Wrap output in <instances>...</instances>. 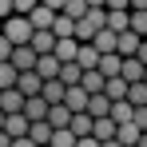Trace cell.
Segmentation results:
<instances>
[{
	"instance_id": "obj_1",
	"label": "cell",
	"mask_w": 147,
	"mask_h": 147,
	"mask_svg": "<svg viewBox=\"0 0 147 147\" xmlns=\"http://www.w3.org/2000/svg\"><path fill=\"white\" fill-rule=\"evenodd\" d=\"M4 36H8L16 48H24V44H32L36 28H32V20H28V16H8V20H4Z\"/></svg>"
},
{
	"instance_id": "obj_2",
	"label": "cell",
	"mask_w": 147,
	"mask_h": 147,
	"mask_svg": "<svg viewBox=\"0 0 147 147\" xmlns=\"http://www.w3.org/2000/svg\"><path fill=\"white\" fill-rule=\"evenodd\" d=\"M24 103H28V96L20 92V88L0 92V111H4V115H20V111H24Z\"/></svg>"
},
{
	"instance_id": "obj_3",
	"label": "cell",
	"mask_w": 147,
	"mask_h": 147,
	"mask_svg": "<svg viewBox=\"0 0 147 147\" xmlns=\"http://www.w3.org/2000/svg\"><path fill=\"white\" fill-rule=\"evenodd\" d=\"M36 64H40V56H36L32 44H24V48L12 52V68H16V72H36Z\"/></svg>"
},
{
	"instance_id": "obj_4",
	"label": "cell",
	"mask_w": 147,
	"mask_h": 147,
	"mask_svg": "<svg viewBox=\"0 0 147 147\" xmlns=\"http://www.w3.org/2000/svg\"><path fill=\"white\" fill-rule=\"evenodd\" d=\"M88 103H92V96H88L84 88H68V96H64V107H68L72 115H84V111H88Z\"/></svg>"
},
{
	"instance_id": "obj_5",
	"label": "cell",
	"mask_w": 147,
	"mask_h": 147,
	"mask_svg": "<svg viewBox=\"0 0 147 147\" xmlns=\"http://www.w3.org/2000/svg\"><path fill=\"white\" fill-rule=\"evenodd\" d=\"M56 16H60L56 8H48V4H40V8H36V12H32L28 20H32V28H36V32H52V24H56Z\"/></svg>"
},
{
	"instance_id": "obj_6",
	"label": "cell",
	"mask_w": 147,
	"mask_h": 147,
	"mask_svg": "<svg viewBox=\"0 0 147 147\" xmlns=\"http://www.w3.org/2000/svg\"><path fill=\"white\" fill-rule=\"evenodd\" d=\"M48 111H52V103H48L44 96H32V99L24 103V115H28L32 123H44V119H48Z\"/></svg>"
},
{
	"instance_id": "obj_7",
	"label": "cell",
	"mask_w": 147,
	"mask_h": 147,
	"mask_svg": "<svg viewBox=\"0 0 147 147\" xmlns=\"http://www.w3.org/2000/svg\"><path fill=\"white\" fill-rule=\"evenodd\" d=\"M99 60H103V56L96 52V44H80V56H76V64H80L84 72H99Z\"/></svg>"
},
{
	"instance_id": "obj_8",
	"label": "cell",
	"mask_w": 147,
	"mask_h": 147,
	"mask_svg": "<svg viewBox=\"0 0 147 147\" xmlns=\"http://www.w3.org/2000/svg\"><path fill=\"white\" fill-rule=\"evenodd\" d=\"M60 72H64V64L56 60V56H40V64H36V76L48 84V80H60Z\"/></svg>"
},
{
	"instance_id": "obj_9",
	"label": "cell",
	"mask_w": 147,
	"mask_h": 147,
	"mask_svg": "<svg viewBox=\"0 0 147 147\" xmlns=\"http://www.w3.org/2000/svg\"><path fill=\"white\" fill-rule=\"evenodd\" d=\"M52 56H56V60H60V64H76V56H80V40H56V52H52Z\"/></svg>"
},
{
	"instance_id": "obj_10",
	"label": "cell",
	"mask_w": 147,
	"mask_h": 147,
	"mask_svg": "<svg viewBox=\"0 0 147 147\" xmlns=\"http://www.w3.org/2000/svg\"><path fill=\"white\" fill-rule=\"evenodd\" d=\"M4 131H8L12 139H24L28 131H32V119H28L24 111H20V115H8V123H4Z\"/></svg>"
},
{
	"instance_id": "obj_11",
	"label": "cell",
	"mask_w": 147,
	"mask_h": 147,
	"mask_svg": "<svg viewBox=\"0 0 147 147\" xmlns=\"http://www.w3.org/2000/svg\"><path fill=\"white\" fill-rule=\"evenodd\" d=\"M52 135H56V127H52L48 119H44V123H32V131H28V139H32L36 147H52Z\"/></svg>"
},
{
	"instance_id": "obj_12",
	"label": "cell",
	"mask_w": 147,
	"mask_h": 147,
	"mask_svg": "<svg viewBox=\"0 0 147 147\" xmlns=\"http://www.w3.org/2000/svg\"><path fill=\"white\" fill-rule=\"evenodd\" d=\"M92 135H96L99 143H111V139L119 135V123L111 119V115H107V119H96V131H92Z\"/></svg>"
},
{
	"instance_id": "obj_13",
	"label": "cell",
	"mask_w": 147,
	"mask_h": 147,
	"mask_svg": "<svg viewBox=\"0 0 147 147\" xmlns=\"http://www.w3.org/2000/svg\"><path fill=\"white\" fill-rule=\"evenodd\" d=\"M123 80H127V84H143V76H147V64H139V60H135V56H131V60H123Z\"/></svg>"
},
{
	"instance_id": "obj_14",
	"label": "cell",
	"mask_w": 147,
	"mask_h": 147,
	"mask_svg": "<svg viewBox=\"0 0 147 147\" xmlns=\"http://www.w3.org/2000/svg\"><path fill=\"white\" fill-rule=\"evenodd\" d=\"M16 88L32 99V96H40V92H44V80H40L36 72H20V84H16Z\"/></svg>"
},
{
	"instance_id": "obj_15",
	"label": "cell",
	"mask_w": 147,
	"mask_h": 147,
	"mask_svg": "<svg viewBox=\"0 0 147 147\" xmlns=\"http://www.w3.org/2000/svg\"><path fill=\"white\" fill-rule=\"evenodd\" d=\"M88 96H103V88H107V80H103V72H84V84H80Z\"/></svg>"
},
{
	"instance_id": "obj_16",
	"label": "cell",
	"mask_w": 147,
	"mask_h": 147,
	"mask_svg": "<svg viewBox=\"0 0 147 147\" xmlns=\"http://www.w3.org/2000/svg\"><path fill=\"white\" fill-rule=\"evenodd\" d=\"M40 96H44V99L52 103V107H56V103H64V96H68V88H64V80H48Z\"/></svg>"
},
{
	"instance_id": "obj_17",
	"label": "cell",
	"mask_w": 147,
	"mask_h": 147,
	"mask_svg": "<svg viewBox=\"0 0 147 147\" xmlns=\"http://www.w3.org/2000/svg\"><path fill=\"white\" fill-rule=\"evenodd\" d=\"M127 88H131V84H127L123 76H115V80H107V88H103V96L111 99V103H119V99H127Z\"/></svg>"
},
{
	"instance_id": "obj_18",
	"label": "cell",
	"mask_w": 147,
	"mask_h": 147,
	"mask_svg": "<svg viewBox=\"0 0 147 147\" xmlns=\"http://www.w3.org/2000/svg\"><path fill=\"white\" fill-rule=\"evenodd\" d=\"M92 131H96V119H92L88 111H84V115H72V135L76 139H88Z\"/></svg>"
},
{
	"instance_id": "obj_19",
	"label": "cell",
	"mask_w": 147,
	"mask_h": 147,
	"mask_svg": "<svg viewBox=\"0 0 147 147\" xmlns=\"http://www.w3.org/2000/svg\"><path fill=\"white\" fill-rule=\"evenodd\" d=\"M48 123L56 127V131H64V127H72V111H68L64 103H56V107L48 111Z\"/></svg>"
},
{
	"instance_id": "obj_20",
	"label": "cell",
	"mask_w": 147,
	"mask_h": 147,
	"mask_svg": "<svg viewBox=\"0 0 147 147\" xmlns=\"http://www.w3.org/2000/svg\"><path fill=\"white\" fill-rule=\"evenodd\" d=\"M139 44H143V40H139L135 32H123V36H119V56H123V60L139 56Z\"/></svg>"
},
{
	"instance_id": "obj_21",
	"label": "cell",
	"mask_w": 147,
	"mask_h": 147,
	"mask_svg": "<svg viewBox=\"0 0 147 147\" xmlns=\"http://www.w3.org/2000/svg\"><path fill=\"white\" fill-rule=\"evenodd\" d=\"M32 48H36V56H52L56 52V36L52 32H36L32 36Z\"/></svg>"
},
{
	"instance_id": "obj_22",
	"label": "cell",
	"mask_w": 147,
	"mask_h": 147,
	"mask_svg": "<svg viewBox=\"0 0 147 147\" xmlns=\"http://www.w3.org/2000/svg\"><path fill=\"white\" fill-rule=\"evenodd\" d=\"M99 72H103V80H115L123 72V56H103L99 60Z\"/></svg>"
},
{
	"instance_id": "obj_23",
	"label": "cell",
	"mask_w": 147,
	"mask_h": 147,
	"mask_svg": "<svg viewBox=\"0 0 147 147\" xmlns=\"http://www.w3.org/2000/svg\"><path fill=\"white\" fill-rule=\"evenodd\" d=\"M115 139H119L123 147H139V139H143V131H139L135 123H123V127H119V135H115Z\"/></svg>"
},
{
	"instance_id": "obj_24",
	"label": "cell",
	"mask_w": 147,
	"mask_h": 147,
	"mask_svg": "<svg viewBox=\"0 0 147 147\" xmlns=\"http://www.w3.org/2000/svg\"><path fill=\"white\" fill-rule=\"evenodd\" d=\"M111 119L119 123V127H123V123H131V119H135V107H131L127 99H119V103H111Z\"/></svg>"
},
{
	"instance_id": "obj_25",
	"label": "cell",
	"mask_w": 147,
	"mask_h": 147,
	"mask_svg": "<svg viewBox=\"0 0 147 147\" xmlns=\"http://www.w3.org/2000/svg\"><path fill=\"white\" fill-rule=\"evenodd\" d=\"M107 28L111 32H131V12H107Z\"/></svg>"
},
{
	"instance_id": "obj_26",
	"label": "cell",
	"mask_w": 147,
	"mask_h": 147,
	"mask_svg": "<svg viewBox=\"0 0 147 147\" xmlns=\"http://www.w3.org/2000/svg\"><path fill=\"white\" fill-rule=\"evenodd\" d=\"M60 80H64V88H80V84H84V68H80V64H64Z\"/></svg>"
},
{
	"instance_id": "obj_27",
	"label": "cell",
	"mask_w": 147,
	"mask_h": 147,
	"mask_svg": "<svg viewBox=\"0 0 147 147\" xmlns=\"http://www.w3.org/2000/svg\"><path fill=\"white\" fill-rule=\"evenodd\" d=\"M88 12H92V8H88V0H68V4H64V16H68V20H76V24H80Z\"/></svg>"
},
{
	"instance_id": "obj_28",
	"label": "cell",
	"mask_w": 147,
	"mask_h": 147,
	"mask_svg": "<svg viewBox=\"0 0 147 147\" xmlns=\"http://www.w3.org/2000/svg\"><path fill=\"white\" fill-rule=\"evenodd\" d=\"M20 84V72L12 68V64H0V92H8V88H16Z\"/></svg>"
},
{
	"instance_id": "obj_29",
	"label": "cell",
	"mask_w": 147,
	"mask_h": 147,
	"mask_svg": "<svg viewBox=\"0 0 147 147\" xmlns=\"http://www.w3.org/2000/svg\"><path fill=\"white\" fill-rule=\"evenodd\" d=\"M127 103L131 107H147V84H131L127 88Z\"/></svg>"
},
{
	"instance_id": "obj_30",
	"label": "cell",
	"mask_w": 147,
	"mask_h": 147,
	"mask_svg": "<svg viewBox=\"0 0 147 147\" xmlns=\"http://www.w3.org/2000/svg\"><path fill=\"white\" fill-rule=\"evenodd\" d=\"M76 143H80V139L72 135V127H64V131H56V135H52V147H76Z\"/></svg>"
},
{
	"instance_id": "obj_31",
	"label": "cell",
	"mask_w": 147,
	"mask_h": 147,
	"mask_svg": "<svg viewBox=\"0 0 147 147\" xmlns=\"http://www.w3.org/2000/svg\"><path fill=\"white\" fill-rule=\"evenodd\" d=\"M131 32L139 40H147V12H131Z\"/></svg>"
},
{
	"instance_id": "obj_32",
	"label": "cell",
	"mask_w": 147,
	"mask_h": 147,
	"mask_svg": "<svg viewBox=\"0 0 147 147\" xmlns=\"http://www.w3.org/2000/svg\"><path fill=\"white\" fill-rule=\"evenodd\" d=\"M12 4H16V16H32L40 8V0H12Z\"/></svg>"
},
{
	"instance_id": "obj_33",
	"label": "cell",
	"mask_w": 147,
	"mask_h": 147,
	"mask_svg": "<svg viewBox=\"0 0 147 147\" xmlns=\"http://www.w3.org/2000/svg\"><path fill=\"white\" fill-rule=\"evenodd\" d=\"M107 12H131V0H107Z\"/></svg>"
},
{
	"instance_id": "obj_34",
	"label": "cell",
	"mask_w": 147,
	"mask_h": 147,
	"mask_svg": "<svg viewBox=\"0 0 147 147\" xmlns=\"http://www.w3.org/2000/svg\"><path fill=\"white\" fill-rule=\"evenodd\" d=\"M131 123H135L139 131H147V107H135V119H131Z\"/></svg>"
},
{
	"instance_id": "obj_35",
	"label": "cell",
	"mask_w": 147,
	"mask_h": 147,
	"mask_svg": "<svg viewBox=\"0 0 147 147\" xmlns=\"http://www.w3.org/2000/svg\"><path fill=\"white\" fill-rule=\"evenodd\" d=\"M8 16H16V4L12 0H0V20H8Z\"/></svg>"
},
{
	"instance_id": "obj_36",
	"label": "cell",
	"mask_w": 147,
	"mask_h": 147,
	"mask_svg": "<svg viewBox=\"0 0 147 147\" xmlns=\"http://www.w3.org/2000/svg\"><path fill=\"white\" fill-rule=\"evenodd\" d=\"M76 147H103V143H99L96 135H88V139H80V143H76Z\"/></svg>"
},
{
	"instance_id": "obj_37",
	"label": "cell",
	"mask_w": 147,
	"mask_h": 147,
	"mask_svg": "<svg viewBox=\"0 0 147 147\" xmlns=\"http://www.w3.org/2000/svg\"><path fill=\"white\" fill-rule=\"evenodd\" d=\"M40 4H48V8H56V12H64V4H68V0H40Z\"/></svg>"
},
{
	"instance_id": "obj_38",
	"label": "cell",
	"mask_w": 147,
	"mask_h": 147,
	"mask_svg": "<svg viewBox=\"0 0 147 147\" xmlns=\"http://www.w3.org/2000/svg\"><path fill=\"white\" fill-rule=\"evenodd\" d=\"M131 12H147V0H131Z\"/></svg>"
},
{
	"instance_id": "obj_39",
	"label": "cell",
	"mask_w": 147,
	"mask_h": 147,
	"mask_svg": "<svg viewBox=\"0 0 147 147\" xmlns=\"http://www.w3.org/2000/svg\"><path fill=\"white\" fill-rule=\"evenodd\" d=\"M135 60H139V64H147V40L139 44V56H135Z\"/></svg>"
},
{
	"instance_id": "obj_40",
	"label": "cell",
	"mask_w": 147,
	"mask_h": 147,
	"mask_svg": "<svg viewBox=\"0 0 147 147\" xmlns=\"http://www.w3.org/2000/svg\"><path fill=\"white\" fill-rule=\"evenodd\" d=\"M12 147H36V143H32V139L24 135V139H12Z\"/></svg>"
},
{
	"instance_id": "obj_41",
	"label": "cell",
	"mask_w": 147,
	"mask_h": 147,
	"mask_svg": "<svg viewBox=\"0 0 147 147\" xmlns=\"http://www.w3.org/2000/svg\"><path fill=\"white\" fill-rule=\"evenodd\" d=\"M4 123H8V115H4V111H0V131H4Z\"/></svg>"
},
{
	"instance_id": "obj_42",
	"label": "cell",
	"mask_w": 147,
	"mask_h": 147,
	"mask_svg": "<svg viewBox=\"0 0 147 147\" xmlns=\"http://www.w3.org/2000/svg\"><path fill=\"white\" fill-rule=\"evenodd\" d=\"M103 147H123V143H119V139H111V143H103Z\"/></svg>"
},
{
	"instance_id": "obj_43",
	"label": "cell",
	"mask_w": 147,
	"mask_h": 147,
	"mask_svg": "<svg viewBox=\"0 0 147 147\" xmlns=\"http://www.w3.org/2000/svg\"><path fill=\"white\" fill-rule=\"evenodd\" d=\"M139 147H147V131H143V139H139Z\"/></svg>"
},
{
	"instance_id": "obj_44",
	"label": "cell",
	"mask_w": 147,
	"mask_h": 147,
	"mask_svg": "<svg viewBox=\"0 0 147 147\" xmlns=\"http://www.w3.org/2000/svg\"><path fill=\"white\" fill-rule=\"evenodd\" d=\"M0 36H4V20H0Z\"/></svg>"
},
{
	"instance_id": "obj_45",
	"label": "cell",
	"mask_w": 147,
	"mask_h": 147,
	"mask_svg": "<svg viewBox=\"0 0 147 147\" xmlns=\"http://www.w3.org/2000/svg\"><path fill=\"white\" fill-rule=\"evenodd\" d=\"M143 84H147V76H143Z\"/></svg>"
}]
</instances>
